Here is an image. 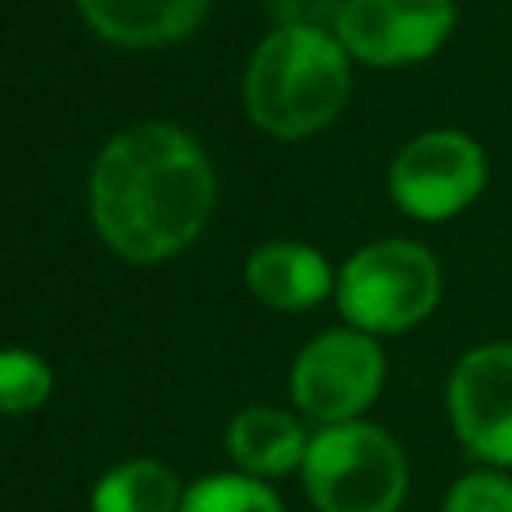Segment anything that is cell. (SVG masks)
<instances>
[{
  "label": "cell",
  "mask_w": 512,
  "mask_h": 512,
  "mask_svg": "<svg viewBox=\"0 0 512 512\" xmlns=\"http://www.w3.org/2000/svg\"><path fill=\"white\" fill-rule=\"evenodd\" d=\"M228 448L252 476H284L304 464V428L280 408H244L228 428Z\"/></svg>",
  "instance_id": "11"
},
{
  "label": "cell",
  "mask_w": 512,
  "mask_h": 512,
  "mask_svg": "<svg viewBox=\"0 0 512 512\" xmlns=\"http://www.w3.org/2000/svg\"><path fill=\"white\" fill-rule=\"evenodd\" d=\"M488 184V156L476 136L460 128H432L412 136L388 168V192L412 220L440 224L476 204Z\"/></svg>",
  "instance_id": "5"
},
{
  "label": "cell",
  "mask_w": 512,
  "mask_h": 512,
  "mask_svg": "<svg viewBox=\"0 0 512 512\" xmlns=\"http://www.w3.org/2000/svg\"><path fill=\"white\" fill-rule=\"evenodd\" d=\"M352 72L344 44L316 24L276 28L248 60L244 108L252 124L280 140L328 128L348 104Z\"/></svg>",
  "instance_id": "2"
},
{
  "label": "cell",
  "mask_w": 512,
  "mask_h": 512,
  "mask_svg": "<svg viewBox=\"0 0 512 512\" xmlns=\"http://www.w3.org/2000/svg\"><path fill=\"white\" fill-rule=\"evenodd\" d=\"M336 304L348 328L368 336L408 332L440 304V264L416 240L364 244L336 276Z\"/></svg>",
  "instance_id": "4"
},
{
  "label": "cell",
  "mask_w": 512,
  "mask_h": 512,
  "mask_svg": "<svg viewBox=\"0 0 512 512\" xmlns=\"http://www.w3.org/2000/svg\"><path fill=\"white\" fill-rule=\"evenodd\" d=\"M92 220L128 260H164L192 244L212 212L216 180L200 144L172 124L116 132L92 168Z\"/></svg>",
  "instance_id": "1"
},
{
  "label": "cell",
  "mask_w": 512,
  "mask_h": 512,
  "mask_svg": "<svg viewBox=\"0 0 512 512\" xmlns=\"http://www.w3.org/2000/svg\"><path fill=\"white\" fill-rule=\"evenodd\" d=\"M384 352L376 336L360 328H332L316 336L292 368V400L316 424L360 420V412L380 396Z\"/></svg>",
  "instance_id": "6"
},
{
  "label": "cell",
  "mask_w": 512,
  "mask_h": 512,
  "mask_svg": "<svg viewBox=\"0 0 512 512\" xmlns=\"http://www.w3.org/2000/svg\"><path fill=\"white\" fill-rule=\"evenodd\" d=\"M52 392V372L40 356L4 348L0 352V412H32L48 400Z\"/></svg>",
  "instance_id": "14"
},
{
  "label": "cell",
  "mask_w": 512,
  "mask_h": 512,
  "mask_svg": "<svg viewBox=\"0 0 512 512\" xmlns=\"http://www.w3.org/2000/svg\"><path fill=\"white\" fill-rule=\"evenodd\" d=\"M84 20L112 44L152 48L192 32L208 0H76Z\"/></svg>",
  "instance_id": "10"
},
{
  "label": "cell",
  "mask_w": 512,
  "mask_h": 512,
  "mask_svg": "<svg viewBox=\"0 0 512 512\" xmlns=\"http://www.w3.org/2000/svg\"><path fill=\"white\" fill-rule=\"evenodd\" d=\"M448 420L484 468H512V340L468 348L448 376Z\"/></svg>",
  "instance_id": "7"
},
{
  "label": "cell",
  "mask_w": 512,
  "mask_h": 512,
  "mask_svg": "<svg viewBox=\"0 0 512 512\" xmlns=\"http://www.w3.org/2000/svg\"><path fill=\"white\" fill-rule=\"evenodd\" d=\"M300 468L320 512H396L408 492L404 448L368 420L320 428Z\"/></svg>",
  "instance_id": "3"
},
{
  "label": "cell",
  "mask_w": 512,
  "mask_h": 512,
  "mask_svg": "<svg viewBox=\"0 0 512 512\" xmlns=\"http://www.w3.org/2000/svg\"><path fill=\"white\" fill-rule=\"evenodd\" d=\"M180 512H284V508L252 476H208L184 492Z\"/></svg>",
  "instance_id": "13"
},
{
  "label": "cell",
  "mask_w": 512,
  "mask_h": 512,
  "mask_svg": "<svg viewBox=\"0 0 512 512\" xmlns=\"http://www.w3.org/2000/svg\"><path fill=\"white\" fill-rule=\"evenodd\" d=\"M244 276L252 296L276 312H304L332 292L328 260L296 240H272L256 248L244 264Z\"/></svg>",
  "instance_id": "9"
},
{
  "label": "cell",
  "mask_w": 512,
  "mask_h": 512,
  "mask_svg": "<svg viewBox=\"0 0 512 512\" xmlns=\"http://www.w3.org/2000/svg\"><path fill=\"white\" fill-rule=\"evenodd\" d=\"M440 512H512V476L504 468H476L464 472Z\"/></svg>",
  "instance_id": "15"
},
{
  "label": "cell",
  "mask_w": 512,
  "mask_h": 512,
  "mask_svg": "<svg viewBox=\"0 0 512 512\" xmlns=\"http://www.w3.org/2000/svg\"><path fill=\"white\" fill-rule=\"evenodd\" d=\"M180 484L156 460L116 464L92 488V512H180Z\"/></svg>",
  "instance_id": "12"
},
{
  "label": "cell",
  "mask_w": 512,
  "mask_h": 512,
  "mask_svg": "<svg viewBox=\"0 0 512 512\" xmlns=\"http://www.w3.org/2000/svg\"><path fill=\"white\" fill-rule=\"evenodd\" d=\"M456 20V0H344L336 40L364 64L400 68L436 56L456 32Z\"/></svg>",
  "instance_id": "8"
}]
</instances>
